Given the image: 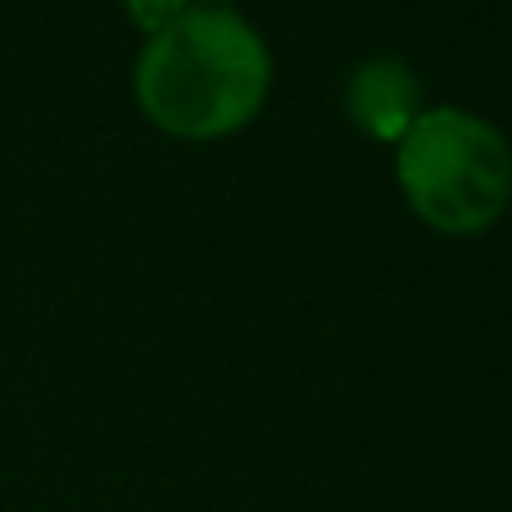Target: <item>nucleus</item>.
Segmentation results:
<instances>
[{
  "label": "nucleus",
  "instance_id": "obj_5",
  "mask_svg": "<svg viewBox=\"0 0 512 512\" xmlns=\"http://www.w3.org/2000/svg\"><path fill=\"white\" fill-rule=\"evenodd\" d=\"M195 5H227V0H195Z\"/></svg>",
  "mask_w": 512,
  "mask_h": 512
},
{
  "label": "nucleus",
  "instance_id": "obj_1",
  "mask_svg": "<svg viewBox=\"0 0 512 512\" xmlns=\"http://www.w3.org/2000/svg\"><path fill=\"white\" fill-rule=\"evenodd\" d=\"M132 91L159 132L177 141H223L263 114L272 50L232 5H191L173 28L145 37Z\"/></svg>",
  "mask_w": 512,
  "mask_h": 512
},
{
  "label": "nucleus",
  "instance_id": "obj_2",
  "mask_svg": "<svg viewBox=\"0 0 512 512\" xmlns=\"http://www.w3.org/2000/svg\"><path fill=\"white\" fill-rule=\"evenodd\" d=\"M395 182L431 232L481 236L512 204V145L472 109H422L395 145Z\"/></svg>",
  "mask_w": 512,
  "mask_h": 512
},
{
  "label": "nucleus",
  "instance_id": "obj_3",
  "mask_svg": "<svg viewBox=\"0 0 512 512\" xmlns=\"http://www.w3.org/2000/svg\"><path fill=\"white\" fill-rule=\"evenodd\" d=\"M422 82L404 59L372 55L349 68L345 78V114L363 136L381 145H399L404 132L422 114Z\"/></svg>",
  "mask_w": 512,
  "mask_h": 512
},
{
  "label": "nucleus",
  "instance_id": "obj_4",
  "mask_svg": "<svg viewBox=\"0 0 512 512\" xmlns=\"http://www.w3.org/2000/svg\"><path fill=\"white\" fill-rule=\"evenodd\" d=\"M195 0H123L127 19L145 32V37H159L164 28H173L186 10H191Z\"/></svg>",
  "mask_w": 512,
  "mask_h": 512
}]
</instances>
